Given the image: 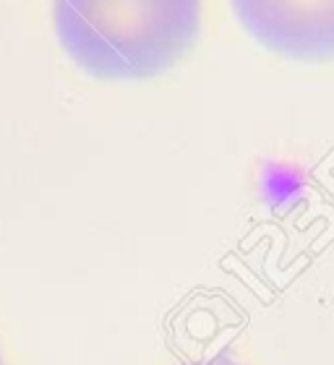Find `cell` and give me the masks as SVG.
<instances>
[{"instance_id":"6da1fadb","label":"cell","mask_w":334,"mask_h":365,"mask_svg":"<svg viewBox=\"0 0 334 365\" xmlns=\"http://www.w3.org/2000/svg\"><path fill=\"white\" fill-rule=\"evenodd\" d=\"M204 0H53V26L74 66L99 81H144L196 45Z\"/></svg>"},{"instance_id":"7a4b0ae2","label":"cell","mask_w":334,"mask_h":365,"mask_svg":"<svg viewBox=\"0 0 334 365\" xmlns=\"http://www.w3.org/2000/svg\"><path fill=\"white\" fill-rule=\"evenodd\" d=\"M230 6L269 53L303 63L334 61V0H230Z\"/></svg>"},{"instance_id":"3957f363","label":"cell","mask_w":334,"mask_h":365,"mask_svg":"<svg viewBox=\"0 0 334 365\" xmlns=\"http://www.w3.org/2000/svg\"><path fill=\"white\" fill-rule=\"evenodd\" d=\"M181 365H246L241 363L238 358H233V355H214V358H206V360H198V363H181Z\"/></svg>"},{"instance_id":"277c9868","label":"cell","mask_w":334,"mask_h":365,"mask_svg":"<svg viewBox=\"0 0 334 365\" xmlns=\"http://www.w3.org/2000/svg\"><path fill=\"white\" fill-rule=\"evenodd\" d=\"M0 365H6V358H3V350H0Z\"/></svg>"}]
</instances>
